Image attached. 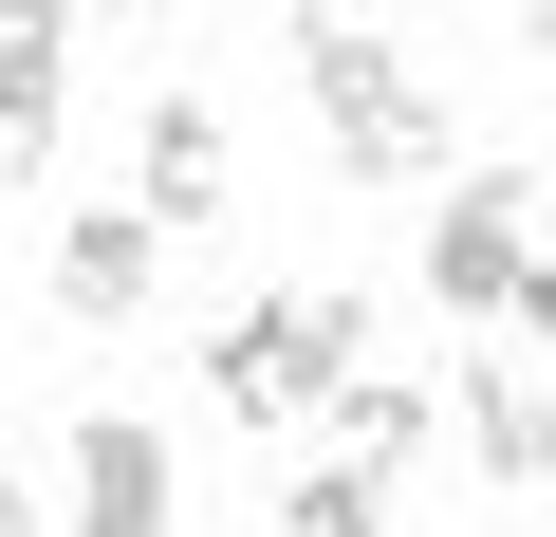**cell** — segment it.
<instances>
[{"label": "cell", "mask_w": 556, "mask_h": 537, "mask_svg": "<svg viewBox=\"0 0 556 537\" xmlns=\"http://www.w3.org/2000/svg\"><path fill=\"white\" fill-rule=\"evenodd\" d=\"M371 371V297L353 279H278V297H241L223 334H204V408L223 426H298V408H334Z\"/></svg>", "instance_id": "obj_1"}, {"label": "cell", "mask_w": 556, "mask_h": 537, "mask_svg": "<svg viewBox=\"0 0 556 537\" xmlns=\"http://www.w3.org/2000/svg\"><path fill=\"white\" fill-rule=\"evenodd\" d=\"M298 93L334 130V186H445V93L371 38V20H298Z\"/></svg>", "instance_id": "obj_2"}, {"label": "cell", "mask_w": 556, "mask_h": 537, "mask_svg": "<svg viewBox=\"0 0 556 537\" xmlns=\"http://www.w3.org/2000/svg\"><path fill=\"white\" fill-rule=\"evenodd\" d=\"M519 279H538V167H464L445 204H427V316H519Z\"/></svg>", "instance_id": "obj_3"}, {"label": "cell", "mask_w": 556, "mask_h": 537, "mask_svg": "<svg viewBox=\"0 0 556 537\" xmlns=\"http://www.w3.org/2000/svg\"><path fill=\"white\" fill-rule=\"evenodd\" d=\"M167 519H186L167 426H149V408H93V426L56 445V537H167Z\"/></svg>", "instance_id": "obj_4"}, {"label": "cell", "mask_w": 556, "mask_h": 537, "mask_svg": "<svg viewBox=\"0 0 556 537\" xmlns=\"http://www.w3.org/2000/svg\"><path fill=\"white\" fill-rule=\"evenodd\" d=\"M149 279H167V222H149V204H75V222L38 241V297H56L75 334H130Z\"/></svg>", "instance_id": "obj_5"}, {"label": "cell", "mask_w": 556, "mask_h": 537, "mask_svg": "<svg viewBox=\"0 0 556 537\" xmlns=\"http://www.w3.org/2000/svg\"><path fill=\"white\" fill-rule=\"evenodd\" d=\"M223 186H241V130H223L204 93H149V130H130V204H149V222H223Z\"/></svg>", "instance_id": "obj_6"}, {"label": "cell", "mask_w": 556, "mask_h": 537, "mask_svg": "<svg viewBox=\"0 0 556 537\" xmlns=\"http://www.w3.org/2000/svg\"><path fill=\"white\" fill-rule=\"evenodd\" d=\"M56 112H75V0H20L0 20V167H38Z\"/></svg>", "instance_id": "obj_7"}, {"label": "cell", "mask_w": 556, "mask_h": 537, "mask_svg": "<svg viewBox=\"0 0 556 537\" xmlns=\"http://www.w3.org/2000/svg\"><path fill=\"white\" fill-rule=\"evenodd\" d=\"M445 426H464V463H482V482H556V389H538V371H464V408H445Z\"/></svg>", "instance_id": "obj_8"}, {"label": "cell", "mask_w": 556, "mask_h": 537, "mask_svg": "<svg viewBox=\"0 0 556 537\" xmlns=\"http://www.w3.org/2000/svg\"><path fill=\"white\" fill-rule=\"evenodd\" d=\"M316 426H334V463H353V482H408V463H427V426H445V408H427V389H408V371H353V389H334V408H316Z\"/></svg>", "instance_id": "obj_9"}, {"label": "cell", "mask_w": 556, "mask_h": 537, "mask_svg": "<svg viewBox=\"0 0 556 537\" xmlns=\"http://www.w3.org/2000/svg\"><path fill=\"white\" fill-rule=\"evenodd\" d=\"M278 537H390V482H353V463H298V482H278Z\"/></svg>", "instance_id": "obj_10"}, {"label": "cell", "mask_w": 556, "mask_h": 537, "mask_svg": "<svg viewBox=\"0 0 556 537\" xmlns=\"http://www.w3.org/2000/svg\"><path fill=\"white\" fill-rule=\"evenodd\" d=\"M0 537H38V463L20 445H0Z\"/></svg>", "instance_id": "obj_11"}, {"label": "cell", "mask_w": 556, "mask_h": 537, "mask_svg": "<svg viewBox=\"0 0 556 537\" xmlns=\"http://www.w3.org/2000/svg\"><path fill=\"white\" fill-rule=\"evenodd\" d=\"M519 334H538V353H556V259H538V279H519Z\"/></svg>", "instance_id": "obj_12"}, {"label": "cell", "mask_w": 556, "mask_h": 537, "mask_svg": "<svg viewBox=\"0 0 556 537\" xmlns=\"http://www.w3.org/2000/svg\"><path fill=\"white\" fill-rule=\"evenodd\" d=\"M112 20H130V38H149V20H186V0H112Z\"/></svg>", "instance_id": "obj_13"}, {"label": "cell", "mask_w": 556, "mask_h": 537, "mask_svg": "<svg viewBox=\"0 0 556 537\" xmlns=\"http://www.w3.org/2000/svg\"><path fill=\"white\" fill-rule=\"evenodd\" d=\"M538 75H556V0H538Z\"/></svg>", "instance_id": "obj_14"}, {"label": "cell", "mask_w": 556, "mask_h": 537, "mask_svg": "<svg viewBox=\"0 0 556 537\" xmlns=\"http://www.w3.org/2000/svg\"><path fill=\"white\" fill-rule=\"evenodd\" d=\"M298 20H334V0H298Z\"/></svg>", "instance_id": "obj_15"}, {"label": "cell", "mask_w": 556, "mask_h": 537, "mask_svg": "<svg viewBox=\"0 0 556 537\" xmlns=\"http://www.w3.org/2000/svg\"><path fill=\"white\" fill-rule=\"evenodd\" d=\"M0 20H20V0H0Z\"/></svg>", "instance_id": "obj_16"}]
</instances>
